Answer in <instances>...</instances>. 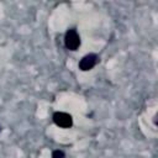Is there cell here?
<instances>
[{"mask_svg":"<svg viewBox=\"0 0 158 158\" xmlns=\"http://www.w3.org/2000/svg\"><path fill=\"white\" fill-rule=\"evenodd\" d=\"M64 44L69 51H77L78 47L80 46V37L78 32L74 28H70L65 32L64 36Z\"/></svg>","mask_w":158,"mask_h":158,"instance_id":"1","label":"cell"},{"mask_svg":"<svg viewBox=\"0 0 158 158\" xmlns=\"http://www.w3.org/2000/svg\"><path fill=\"white\" fill-rule=\"evenodd\" d=\"M53 121L57 126L62 127V128H68L73 125V118L67 112H60V111H57L54 112L53 115Z\"/></svg>","mask_w":158,"mask_h":158,"instance_id":"2","label":"cell"},{"mask_svg":"<svg viewBox=\"0 0 158 158\" xmlns=\"http://www.w3.org/2000/svg\"><path fill=\"white\" fill-rule=\"evenodd\" d=\"M98 60H99V57L95 53H89V54L84 56L80 59V62H79V69L83 70V72L90 70V69H93L96 65Z\"/></svg>","mask_w":158,"mask_h":158,"instance_id":"3","label":"cell"},{"mask_svg":"<svg viewBox=\"0 0 158 158\" xmlns=\"http://www.w3.org/2000/svg\"><path fill=\"white\" fill-rule=\"evenodd\" d=\"M52 158H65V154H64V152L57 149V151H54L52 153Z\"/></svg>","mask_w":158,"mask_h":158,"instance_id":"4","label":"cell"}]
</instances>
